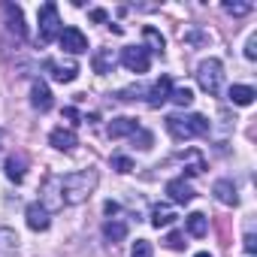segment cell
I'll list each match as a JSON object with an SVG mask.
<instances>
[{
  "instance_id": "1",
  "label": "cell",
  "mask_w": 257,
  "mask_h": 257,
  "mask_svg": "<svg viewBox=\"0 0 257 257\" xmlns=\"http://www.w3.org/2000/svg\"><path fill=\"white\" fill-rule=\"evenodd\" d=\"M97 182H100L97 170H76V173L61 176V197H64V206H79V203H85V200L94 194Z\"/></svg>"
},
{
  "instance_id": "2",
  "label": "cell",
  "mask_w": 257,
  "mask_h": 257,
  "mask_svg": "<svg viewBox=\"0 0 257 257\" xmlns=\"http://www.w3.org/2000/svg\"><path fill=\"white\" fill-rule=\"evenodd\" d=\"M167 131L173 140H194V137H206L209 134V121L206 115H170L167 118Z\"/></svg>"
},
{
  "instance_id": "3",
  "label": "cell",
  "mask_w": 257,
  "mask_h": 257,
  "mask_svg": "<svg viewBox=\"0 0 257 257\" xmlns=\"http://www.w3.org/2000/svg\"><path fill=\"white\" fill-rule=\"evenodd\" d=\"M221 79H224V67H221L218 58L200 61V67H197V82H200V88H203L206 94L215 97V94L221 91Z\"/></svg>"
},
{
  "instance_id": "4",
  "label": "cell",
  "mask_w": 257,
  "mask_h": 257,
  "mask_svg": "<svg viewBox=\"0 0 257 257\" xmlns=\"http://www.w3.org/2000/svg\"><path fill=\"white\" fill-rule=\"evenodd\" d=\"M58 34H61V19H58V7L55 4H43L40 7V43L43 46H49L52 40H58Z\"/></svg>"
},
{
  "instance_id": "5",
  "label": "cell",
  "mask_w": 257,
  "mask_h": 257,
  "mask_svg": "<svg viewBox=\"0 0 257 257\" xmlns=\"http://www.w3.org/2000/svg\"><path fill=\"white\" fill-rule=\"evenodd\" d=\"M121 64L131 70V73H149V67H152V55H149V49L146 46H127V49H121Z\"/></svg>"
},
{
  "instance_id": "6",
  "label": "cell",
  "mask_w": 257,
  "mask_h": 257,
  "mask_svg": "<svg viewBox=\"0 0 257 257\" xmlns=\"http://www.w3.org/2000/svg\"><path fill=\"white\" fill-rule=\"evenodd\" d=\"M58 43H61V49L70 52V55H82V52H88V37H85L79 28H61Z\"/></svg>"
},
{
  "instance_id": "7",
  "label": "cell",
  "mask_w": 257,
  "mask_h": 257,
  "mask_svg": "<svg viewBox=\"0 0 257 257\" xmlns=\"http://www.w3.org/2000/svg\"><path fill=\"white\" fill-rule=\"evenodd\" d=\"M43 209L46 212H58V209H64V197H61V176H49L46 182H43Z\"/></svg>"
},
{
  "instance_id": "8",
  "label": "cell",
  "mask_w": 257,
  "mask_h": 257,
  "mask_svg": "<svg viewBox=\"0 0 257 257\" xmlns=\"http://www.w3.org/2000/svg\"><path fill=\"white\" fill-rule=\"evenodd\" d=\"M46 73L55 79V82H73L76 76H79V67L73 64V61H58V58H49L46 61Z\"/></svg>"
},
{
  "instance_id": "9",
  "label": "cell",
  "mask_w": 257,
  "mask_h": 257,
  "mask_svg": "<svg viewBox=\"0 0 257 257\" xmlns=\"http://www.w3.org/2000/svg\"><path fill=\"white\" fill-rule=\"evenodd\" d=\"M170 91H173V79H170V76H161V79L146 91V103H149L152 109H158V106H164V103L170 100Z\"/></svg>"
},
{
  "instance_id": "10",
  "label": "cell",
  "mask_w": 257,
  "mask_h": 257,
  "mask_svg": "<svg viewBox=\"0 0 257 257\" xmlns=\"http://www.w3.org/2000/svg\"><path fill=\"white\" fill-rule=\"evenodd\" d=\"M4 16H7V25H10V31H13L19 40H25V37H28V28H25L22 7H16V4H4Z\"/></svg>"
},
{
  "instance_id": "11",
  "label": "cell",
  "mask_w": 257,
  "mask_h": 257,
  "mask_svg": "<svg viewBox=\"0 0 257 257\" xmlns=\"http://www.w3.org/2000/svg\"><path fill=\"white\" fill-rule=\"evenodd\" d=\"M25 218H28V227L37 230V233L49 230V224H52V218H49V212L43 209V203H31L28 212H25Z\"/></svg>"
},
{
  "instance_id": "12",
  "label": "cell",
  "mask_w": 257,
  "mask_h": 257,
  "mask_svg": "<svg viewBox=\"0 0 257 257\" xmlns=\"http://www.w3.org/2000/svg\"><path fill=\"white\" fill-rule=\"evenodd\" d=\"M137 131H140L137 118H112V121H109V127H106V134H109L112 140H121V137H134Z\"/></svg>"
},
{
  "instance_id": "13",
  "label": "cell",
  "mask_w": 257,
  "mask_h": 257,
  "mask_svg": "<svg viewBox=\"0 0 257 257\" xmlns=\"http://www.w3.org/2000/svg\"><path fill=\"white\" fill-rule=\"evenodd\" d=\"M167 194H170L173 203H182V206L194 200V188H191L185 179H170V182H167Z\"/></svg>"
},
{
  "instance_id": "14",
  "label": "cell",
  "mask_w": 257,
  "mask_h": 257,
  "mask_svg": "<svg viewBox=\"0 0 257 257\" xmlns=\"http://www.w3.org/2000/svg\"><path fill=\"white\" fill-rule=\"evenodd\" d=\"M49 143H52V149H58V152H73L79 140H76L73 131H67V127H55V131L49 134Z\"/></svg>"
},
{
  "instance_id": "15",
  "label": "cell",
  "mask_w": 257,
  "mask_h": 257,
  "mask_svg": "<svg viewBox=\"0 0 257 257\" xmlns=\"http://www.w3.org/2000/svg\"><path fill=\"white\" fill-rule=\"evenodd\" d=\"M31 103H34V109L49 112V109H52V91H49L43 82H34V85H31Z\"/></svg>"
},
{
  "instance_id": "16",
  "label": "cell",
  "mask_w": 257,
  "mask_h": 257,
  "mask_svg": "<svg viewBox=\"0 0 257 257\" xmlns=\"http://www.w3.org/2000/svg\"><path fill=\"white\" fill-rule=\"evenodd\" d=\"M25 170H28V158L25 155H10L7 158V179L10 182H25Z\"/></svg>"
},
{
  "instance_id": "17",
  "label": "cell",
  "mask_w": 257,
  "mask_h": 257,
  "mask_svg": "<svg viewBox=\"0 0 257 257\" xmlns=\"http://www.w3.org/2000/svg\"><path fill=\"white\" fill-rule=\"evenodd\" d=\"M212 191H215V197H218V200H221L224 206H236V203H239V194H236V185H233L230 179H218Z\"/></svg>"
},
{
  "instance_id": "18",
  "label": "cell",
  "mask_w": 257,
  "mask_h": 257,
  "mask_svg": "<svg viewBox=\"0 0 257 257\" xmlns=\"http://www.w3.org/2000/svg\"><path fill=\"white\" fill-rule=\"evenodd\" d=\"M0 257H19V236L10 227H0Z\"/></svg>"
},
{
  "instance_id": "19",
  "label": "cell",
  "mask_w": 257,
  "mask_h": 257,
  "mask_svg": "<svg viewBox=\"0 0 257 257\" xmlns=\"http://www.w3.org/2000/svg\"><path fill=\"white\" fill-rule=\"evenodd\" d=\"M91 67H94V73H100V76L112 73V67H115V55H112V49H97Z\"/></svg>"
},
{
  "instance_id": "20",
  "label": "cell",
  "mask_w": 257,
  "mask_h": 257,
  "mask_svg": "<svg viewBox=\"0 0 257 257\" xmlns=\"http://www.w3.org/2000/svg\"><path fill=\"white\" fill-rule=\"evenodd\" d=\"M227 97H230V103H236V106H251L257 94H254L251 85H233V88L227 91Z\"/></svg>"
},
{
  "instance_id": "21",
  "label": "cell",
  "mask_w": 257,
  "mask_h": 257,
  "mask_svg": "<svg viewBox=\"0 0 257 257\" xmlns=\"http://www.w3.org/2000/svg\"><path fill=\"white\" fill-rule=\"evenodd\" d=\"M176 221V209L173 206H167V203H158L155 209H152V224L161 230V227H170Z\"/></svg>"
},
{
  "instance_id": "22",
  "label": "cell",
  "mask_w": 257,
  "mask_h": 257,
  "mask_svg": "<svg viewBox=\"0 0 257 257\" xmlns=\"http://www.w3.org/2000/svg\"><path fill=\"white\" fill-rule=\"evenodd\" d=\"M185 224H188V233H191V236H197V239H200V236H206V230H209V218H206L203 212H191Z\"/></svg>"
},
{
  "instance_id": "23",
  "label": "cell",
  "mask_w": 257,
  "mask_h": 257,
  "mask_svg": "<svg viewBox=\"0 0 257 257\" xmlns=\"http://www.w3.org/2000/svg\"><path fill=\"white\" fill-rule=\"evenodd\" d=\"M103 236H106L109 242H121V239L127 236V224L118 221V218H109V221L103 224Z\"/></svg>"
},
{
  "instance_id": "24",
  "label": "cell",
  "mask_w": 257,
  "mask_h": 257,
  "mask_svg": "<svg viewBox=\"0 0 257 257\" xmlns=\"http://www.w3.org/2000/svg\"><path fill=\"white\" fill-rule=\"evenodd\" d=\"M170 100L179 103V106H191V103H194V91H191L188 85H179V88L170 91Z\"/></svg>"
},
{
  "instance_id": "25",
  "label": "cell",
  "mask_w": 257,
  "mask_h": 257,
  "mask_svg": "<svg viewBox=\"0 0 257 257\" xmlns=\"http://www.w3.org/2000/svg\"><path fill=\"white\" fill-rule=\"evenodd\" d=\"M143 37H146V43L152 46L149 52H158V55L164 52V37H161V34L155 31V28H146V31H143Z\"/></svg>"
},
{
  "instance_id": "26",
  "label": "cell",
  "mask_w": 257,
  "mask_h": 257,
  "mask_svg": "<svg viewBox=\"0 0 257 257\" xmlns=\"http://www.w3.org/2000/svg\"><path fill=\"white\" fill-rule=\"evenodd\" d=\"M131 257H155V251H152V242H149V239H137V242H134V251H131Z\"/></svg>"
},
{
  "instance_id": "27",
  "label": "cell",
  "mask_w": 257,
  "mask_h": 257,
  "mask_svg": "<svg viewBox=\"0 0 257 257\" xmlns=\"http://www.w3.org/2000/svg\"><path fill=\"white\" fill-rule=\"evenodd\" d=\"M112 170H115V173H131V170H134V161L124 158V155H118V158H112Z\"/></svg>"
},
{
  "instance_id": "28",
  "label": "cell",
  "mask_w": 257,
  "mask_h": 257,
  "mask_svg": "<svg viewBox=\"0 0 257 257\" xmlns=\"http://www.w3.org/2000/svg\"><path fill=\"white\" fill-rule=\"evenodd\" d=\"M224 10H227L230 16H248V13L254 10V4H224Z\"/></svg>"
},
{
  "instance_id": "29",
  "label": "cell",
  "mask_w": 257,
  "mask_h": 257,
  "mask_svg": "<svg viewBox=\"0 0 257 257\" xmlns=\"http://www.w3.org/2000/svg\"><path fill=\"white\" fill-rule=\"evenodd\" d=\"M164 242H167V248H173V251H182V248H185V236H182V233H170Z\"/></svg>"
},
{
  "instance_id": "30",
  "label": "cell",
  "mask_w": 257,
  "mask_h": 257,
  "mask_svg": "<svg viewBox=\"0 0 257 257\" xmlns=\"http://www.w3.org/2000/svg\"><path fill=\"white\" fill-rule=\"evenodd\" d=\"M140 140V149H152V134L149 131H143V127H140V131L134 134V143Z\"/></svg>"
},
{
  "instance_id": "31",
  "label": "cell",
  "mask_w": 257,
  "mask_h": 257,
  "mask_svg": "<svg viewBox=\"0 0 257 257\" xmlns=\"http://www.w3.org/2000/svg\"><path fill=\"white\" fill-rule=\"evenodd\" d=\"M245 58H248V61L257 58V40H254V37H248V43H245Z\"/></svg>"
},
{
  "instance_id": "32",
  "label": "cell",
  "mask_w": 257,
  "mask_h": 257,
  "mask_svg": "<svg viewBox=\"0 0 257 257\" xmlns=\"http://www.w3.org/2000/svg\"><path fill=\"white\" fill-rule=\"evenodd\" d=\"M245 251H248V254H254V251H257V242H254V233H248V236H245Z\"/></svg>"
},
{
  "instance_id": "33",
  "label": "cell",
  "mask_w": 257,
  "mask_h": 257,
  "mask_svg": "<svg viewBox=\"0 0 257 257\" xmlns=\"http://www.w3.org/2000/svg\"><path fill=\"white\" fill-rule=\"evenodd\" d=\"M91 19H94V22H106V13H103V10H91Z\"/></svg>"
},
{
  "instance_id": "34",
  "label": "cell",
  "mask_w": 257,
  "mask_h": 257,
  "mask_svg": "<svg viewBox=\"0 0 257 257\" xmlns=\"http://www.w3.org/2000/svg\"><path fill=\"white\" fill-rule=\"evenodd\" d=\"M103 209H106V215H118V203H112V200H109Z\"/></svg>"
},
{
  "instance_id": "35",
  "label": "cell",
  "mask_w": 257,
  "mask_h": 257,
  "mask_svg": "<svg viewBox=\"0 0 257 257\" xmlns=\"http://www.w3.org/2000/svg\"><path fill=\"white\" fill-rule=\"evenodd\" d=\"M194 257H212V254H209V251H200V254H194Z\"/></svg>"
}]
</instances>
